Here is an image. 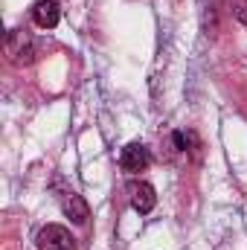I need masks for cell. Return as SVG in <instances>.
Here are the masks:
<instances>
[{
	"label": "cell",
	"mask_w": 247,
	"mask_h": 250,
	"mask_svg": "<svg viewBox=\"0 0 247 250\" xmlns=\"http://www.w3.org/2000/svg\"><path fill=\"white\" fill-rule=\"evenodd\" d=\"M6 53L15 64H32L35 62V44L23 29H12L6 35Z\"/></svg>",
	"instance_id": "cell-1"
},
{
	"label": "cell",
	"mask_w": 247,
	"mask_h": 250,
	"mask_svg": "<svg viewBox=\"0 0 247 250\" xmlns=\"http://www.w3.org/2000/svg\"><path fill=\"white\" fill-rule=\"evenodd\" d=\"M59 18H62V9H59L56 0H38V3L32 6V21H35V26H41V29L59 26Z\"/></svg>",
	"instance_id": "cell-6"
},
{
	"label": "cell",
	"mask_w": 247,
	"mask_h": 250,
	"mask_svg": "<svg viewBox=\"0 0 247 250\" xmlns=\"http://www.w3.org/2000/svg\"><path fill=\"white\" fill-rule=\"evenodd\" d=\"M120 166H123L125 172H131V175L145 172L151 166V151L143 143H128L123 148V154H120Z\"/></svg>",
	"instance_id": "cell-3"
},
{
	"label": "cell",
	"mask_w": 247,
	"mask_h": 250,
	"mask_svg": "<svg viewBox=\"0 0 247 250\" xmlns=\"http://www.w3.org/2000/svg\"><path fill=\"white\" fill-rule=\"evenodd\" d=\"M233 15H236V18H239V21H242V23L247 26V0H242V3L233 9Z\"/></svg>",
	"instance_id": "cell-7"
},
{
	"label": "cell",
	"mask_w": 247,
	"mask_h": 250,
	"mask_svg": "<svg viewBox=\"0 0 247 250\" xmlns=\"http://www.w3.org/2000/svg\"><path fill=\"white\" fill-rule=\"evenodd\" d=\"M128 192H131V207H134L140 215H145V212H151V209H154L157 195H154V187H151V184H145V181L131 184V187H128Z\"/></svg>",
	"instance_id": "cell-4"
},
{
	"label": "cell",
	"mask_w": 247,
	"mask_h": 250,
	"mask_svg": "<svg viewBox=\"0 0 247 250\" xmlns=\"http://www.w3.org/2000/svg\"><path fill=\"white\" fill-rule=\"evenodd\" d=\"M62 209H64V215H67L73 224H84V221L90 218V207H87V201H84L79 192H64Z\"/></svg>",
	"instance_id": "cell-5"
},
{
	"label": "cell",
	"mask_w": 247,
	"mask_h": 250,
	"mask_svg": "<svg viewBox=\"0 0 247 250\" xmlns=\"http://www.w3.org/2000/svg\"><path fill=\"white\" fill-rule=\"evenodd\" d=\"M35 242H38V250H76V239L62 224H47Z\"/></svg>",
	"instance_id": "cell-2"
}]
</instances>
